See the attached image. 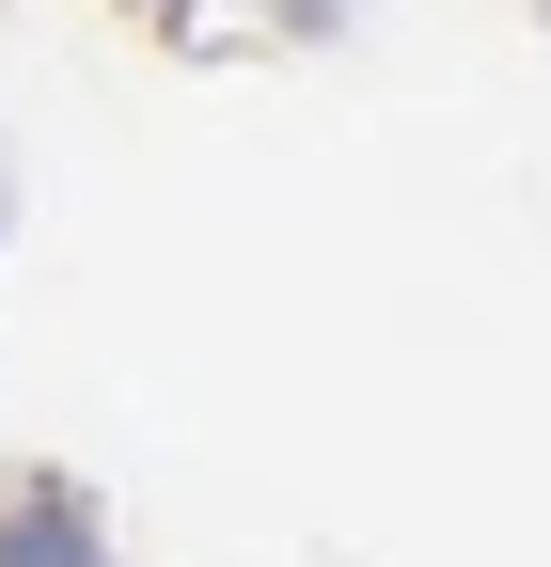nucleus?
Instances as JSON below:
<instances>
[{
  "label": "nucleus",
  "mask_w": 551,
  "mask_h": 567,
  "mask_svg": "<svg viewBox=\"0 0 551 567\" xmlns=\"http://www.w3.org/2000/svg\"><path fill=\"white\" fill-rule=\"evenodd\" d=\"M0 567H111V551H95V520H80V488H17Z\"/></svg>",
  "instance_id": "nucleus-1"
},
{
  "label": "nucleus",
  "mask_w": 551,
  "mask_h": 567,
  "mask_svg": "<svg viewBox=\"0 0 551 567\" xmlns=\"http://www.w3.org/2000/svg\"><path fill=\"white\" fill-rule=\"evenodd\" d=\"M284 17H300V32H331V17H347V0H284Z\"/></svg>",
  "instance_id": "nucleus-2"
},
{
  "label": "nucleus",
  "mask_w": 551,
  "mask_h": 567,
  "mask_svg": "<svg viewBox=\"0 0 551 567\" xmlns=\"http://www.w3.org/2000/svg\"><path fill=\"white\" fill-rule=\"evenodd\" d=\"M158 17H189V0H158Z\"/></svg>",
  "instance_id": "nucleus-3"
}]
</instances>
